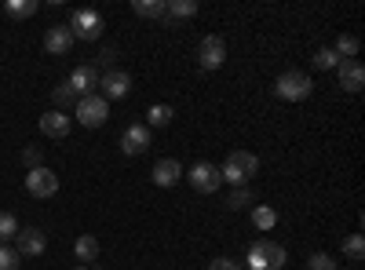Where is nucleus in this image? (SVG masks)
Listing matches in <instances>:
<instances>
[{
    "mask_svg": "<svg viewBox=\"0 0 365 270\" xmlns=\"http://www.w3.org/2000/svg\"><path fill=\"white\" fill-rule=\"evenodd\" d=\"M256 172H259V157L249 154V150H234V154L227 157V165L220 168V175L227 179V183H234V187H245Z\"/></svg>",
    "mask_w": 365,
    "mask_h": 270,
    "instance_id": "f257e3e1",
    "label": "nucleus"
},
{
    "mask_svg": "<svg viewBox=\"0 0 365 270\" xmlns=\"http://www.w3.org/2000/svg\"><path fill=\"white\" fill-rule=\"evenodd\" d=\"M311 92H314V84H311V77L303 70H289V73L278 77V84H274V95L285 99V103H303Z\"/></svg>",
    "mask_w": 365,
    "mask_h": 270,
    "instance_id": "f03ea898",
    "label": "nucleus"
},
{
    "mask_svg": "<svg viewBox=\"0 0 365 270\" xmlns=\"http://www.w3.org/2000/svg\"><path fill=\"white\" fill-rule=\"evenodd\" d=\"M245 263H249V270H282L289 263V256H285V249L278 242H256L249 249Z\"/></svg>",
    "mask_w": 365,
    "mask_h": 270,
    "instance_id": "7ed1b4c3",
    "label": "nucleus"
},
{
    "mask_svg": "<svg viewBox=\"0 0 365 270\" xmlns=\"http://www.w3.org/2000/svg\"><path fill=\"white\" fill-rule=\"evenodd\" d=\"M103 29H106L103 15L91 11V8H81V11H73V19H70V33L81 37V41H99Z\"/></svg>",
    "mask_w": 365,
    "mask_h": 270,
    "instance_id": "20e7f679",
    "label": "nucleus"
},
{
    "mask_svg": "<svg viewBox=\"0 0 365 270\" xmlns=\"http://www.w3.org/2000/svg\"><path fill=\"white\" fill-rule=\"evenodd\" d=\"M106 117H110V103H106L103 95H84V99H77V121H81L84 128L106 125Z\"/></svg>",
    "mask_w": 365,
    "mask_h": 270,
    "instance_id": "39448f33",
    "label": "nucleus"
},
{
    "mask_svg": "<svg viewBox=\"0 0 365 270\" xmlns=\"http://www.w3.org/2000/svg\"><path fill=\"white\" fill-rule=\"evenodd\" d=\"M227 63V41L216 37V33H208L201 44H197V66L201 70H220Z\"/></svg>",
    "mask_w": 365,
    "mask_h": 270,
    "instance_id": "423d86ee",
    "label": "nucleus"
},
{
    "mask_svg": "<svg viewBox=\"0 0 365 270\" xmlns=\"http://www.w3.org/2000/svg\"><path fill=\"white\" fill-rule=\"evenodd\" d=\"M187 179H190V187H194L197 194H216V190L223 187V175H220V168H216V165H208V161L194 165Z\"/></svg>",
    "mask_w": 365,
    "mask_h": 270,
    "instance_id": "0eeeda50",
    "label": "nucleus"
},
{
    "mask_svg": "<svg viewBox=\"0 0 365 270\" xmlns=\"http://www.w3.org/2000/svg\"><path fill=\"white\" fill-rule=\"evenodd\" d=\"M44 249H48L44 230H37V227H19V234H15V252H19V256H44Z\"/></svg>",
    "mask_w": 365,
    "mask_h": 270,
    "instance_id": "6e6552de",
    "label": "nucleus"
},
{
    "mask_svg": "<svg viewBox=\"0 0 365 270\" xmlns=\"http://www.w3.org/2000/svg\"><path fill=\"white\" fill-rule=\"evenodd\" d=\"M99 88H103V99H106V103H110V99H125L128 88H132V73H125V70H106V73L99 77Z\"/></svg>",
    "mask_w": 365,
    "mask_h": 270,
    "instance_id": "1a4fd4ad",
    "label": "nucleus"
},
{
    "mask_svg": "<svg viewBox=\"0 0 365 270\" xmlns=\"http://www.w3.org/2000/svg\"><path fill=\"white\" fill-rule=\"evenodd\" d=\"M26 190L34 194V197H55V190H58V175L51 172V168H34L26 175Z\"/></svg>",
    "mask_w": 365,
    "mask_h": 270,
    "instance_id": "9d476101",
    "label": "nucleus"
},
{
    "mask_svg": "<svg viewBox=\"0 0 365 270\" xmlns=\"http://www.w3.org/2000/svg\"><path fill=\"white\" fill-rule=\"evenodd\" d=\"M120 150H125L128 157H139L150 150V128L146 125H128L125 135H120Z\"/></svg>",
    "mask_w": 365,
    "mask_h": 270,
    "instance_id": "9b49d317",
    "label": "nucleus"
},
{
    "mask_svg": "<svg viewBox=\"0 0 365 270\" xmlns=\"http://www.w3.org/2000/svg\"><path fill=\"white\" fill-rule=\"evenodd\" d=\"M340 88L344 92H361V84H365V66L358 63V58H340Z\"/></svg>",
    "mask_w": 365,
    "mask_h": 270,
    "instance_id": "f8f14e48",
    "label": "nucleus"
},
{
    "mask_svg": "<svg viewBox=\"0 0 365 270\" xmlns=\"http://www.w3.org/2000/svg\"><path fill=\"white\" fill-rule=\"evenodd\" d=\"M70 88L77 92V99L96 95V88H99V70H96V66H77V70L70 73Z\"/></svg>",
    "mask_w": 365,
    "mask_h": 270,
    "instance_id": "ddd939ff",
    "label": "nucleus"
},
{
    "mask_svg": "<svg viewBox=\"0 0 365 270\" xmlns=\"http://www.w3.org/2000/svg\"><path fill=\"white\" fill-rule=\"evenodd\" d=\"M70 48H73L70 26H51L48 33H44V51H48V55H66Z\"/></svg>",
    "mask_w": 365,
    "mask_h": 270,
    "instance_id": "4468645a",
    "label": "nucleus"
},
{
    "mask_svg": "<svg viewBox=\"0 0 365 270\" xmlns=\"http://www.w3.org/2000/svg\"><path fill=\"white\" fill-rule=\"evenodd\" d=\"M41 132H44V135H51V139L70 135V117H66L63 110H48V113L41 117Z\"/></svg>",
    "mask_w": 365,
    "mask_h": 270,
    "instance_id": "2eb2a0df",
    "label": "nucleus"
},
{
    "mask_svg": "<svg viewBox=\"0 0 365 270\" xmlns=\"http://www.w3.org/2000/svg\"><path fill=\"white\" fill-rule=\"evenodd\" d=\"M179 175H182V168H179L175 157H161V161L154 165V183H158V187H175Z\"/></svg>",
    "mask_w": 365,
    "mask_h": 270,
    "instance_id": "dca6fc26",
    "label": "nucleus"
},
{
    "mask_svg": "<svg viewBox=\"0 0 365 270\" xmlns=\"http://www.w3.org/2000/svg\"><path fill=\"white\" fill-rule=\"evenodd\" d=\"M197 15V4L194 0H165V22H182V19H190Z\"/></svg>",
    "mask_w": 365,
    "mask_h": 270,
    "instance_id": "f3484780",
    "label": "nucleus"
},
{
    "mask_svg": "<svg viewBox=\"0 0 365 270\" xmlns=\"http://www.w3.org/2000/svg\"><path fill=\"white\" fill-rule=\"evenodd\" d=\"M73 252H77L81 263H96V259H99V242H96L91 234H81L77 242H73Z\"/></svg>",
    "mask_w": 365,
    "mask_h": 270,
    "instance_id": "a211bd4d",
    "label": "nucleus"
},
{
    "mask_svg": "<svg viewBox=\"0 0 365 270\" xmlns=\"http://www.w3.org/2000/svg\"><path fill=\"white\" fill-rule=\"evenodd\" d=\"M51 103H55V110H70V106H77V92L70 88V81H63V84H55V92H51Z\"/></svg>",
    "mask_w": 365,
    "mask_h": 270,
    "instance_id": "6ab92c4d",
    "label": "nucleus"
},
{
    "mask_svg": "<svg viewBox=\"0 0 365 270\" xmlns=\"http://www.w3.org/2000/svg\"><path fill=\"white\" fill-rule=\"evenodd\" d=\"M132 11L139 19H165V0H135Z\"/></svg>",
    "mask_w": 365,
    "mask_h": 270,
    "instance_id": "aec40b11",
    "label": "nucleus"
},
{
    "mask_svg": "<svg viewBox=\"0 0 365 270\" xmlns=\"http://www.w3.org/2000/svg\"><path fill=\"white\" fill-rule=\"evenodd\" d=\"M37 0H8L4 4V11L11 15V19H29V15H37Z\"/></svg>",
    "mask_w": 365,
    "mask_h": 270,
    "instance_id": "412c9836",
    "label": "nucleus"
},
{
    "mask_svg": "<svg viewBox=\"0 0 365 270\" xmlns=\"http://www.w3.org/2000/svg\"><path fill=\"white\" fill-rule=\"evenodd\" d=\"M252 223H256L259 230H274V223H278V212H274L270 204H256V208H252Z\"/></svg>",
    "mask_w": 365,
    "mask_h": 270,
    "instance_id": "4be33fe9",
    "label": "nucleus"
},
{
    "mask_svg": "<svg viewBox=\"0 0 365 270\" xmlns=\"http://www.w3.org/2000/svg\"><path fill=\"white\" fill-rule=\"evenodd\" d=\"M172 117H175V113H172V106L158 103V106H150V113H146V121H150L146 128H165V125L172 121Z\"/></svg>",
    "mask_w": 365,
    "mask_h": 270,
    "instance_id": "5701e85b",
    "label": "nucleus"
},
{
    "mask_svg": "<svg viewBox=\"0 0 365 270\" xmlns=\"http://www.w3.org/2000/svg\"><path fill=\"white\" fill-rule=\"evenodd\" d=\"M249 204H252V190H249V187H234V194L227 197L230 212H241V208H249Z\"/></svg>",
    "mask_w": 365,
    "mask_h": 270,
    "instance_id": "b1692460",
    "label": "nucleus"
},
{
    "mask_svg": "<svg viewBox=\"0 0 365 270\" xmlns=\"http://www.w3.org/2000/svg\"><path fill=\"white\" fill-rule=\"evenodd\" d=\"M15 234H19V219L11 212H0V245L15 242Z\"/></svg>",
    "mask_w": 365,
    "mask_h": 270,
    "instance_id": "393cba45",
    "label": "nucleus"
},
{
    "mask_svg": "<svg viewBox=\"0 0 365 270\" xmlns=\"http://www.w3.org/2000/svg\"><path fill=\"white\" fill-rule=\"evenodd\" d=\"M344 252H347V259L361 263V259H365V237H361V234H351L347 242H344Z\"/></svg>",
    "mask_w": 365,
    "mask_h": 270,
    "instance_id": "a878e982",
    "label": "nucleus"
},
{
    "mask_svg": "<svg viewBox=\"0 0 365 270\" xmlns=\"http://www.w3.org/2000/svg\"><path fill=\"white\" fill-rule=\"evenodd\" d=\"M314 66L318 70H336L340 66V55L332 51V48H322V51H314Z\"/></svg>",
    "mask_w": 365,
    "mask_h": 270,
    "instance_id": "bb28decb",
    "label": "nucleus"
},
{
    "mask_svg": "<svg viewBox=\"0 0 365 270\" xmlns=\"http://www.w3.org/2000/svg\"><path fill=\"white\" fill-rule=\"evenodd\" d=\"M19 266H22V256L11 245H0V270H19Z\"/></svg>",
    "mask_w": 365,
    "mask_h": 270,
    "instance_id": "cd10ccee",
    "label": "nucleus"
},
{
    "mask_svg": "<svg viewBox=\"0 0 365 270\" xmlns=\"http://www.w3.org/2000/svg\"><path fill=\"white\" fill-rule=\"evenodd\" d=\"M332 51H336L340 58H354V55H358V37H351V33H347V37H340Z\"/></svg>",
    "mask_w": 365,
    "mask_h": 270,
    "instance_id": "c85d7f7f",
    "label": "nucleus"
},
{
    "mask_svg": "<svg viewBox=\"0 0 365 270\" xmlns=\"http://www.w3.org/2000/svg\"><path fill=\"white\" fill-rule=\"evenodd\" d=\"M22 165H26L29 172H34V168H44V154H41L37 146H26V150H22Z\"/></svg>",
    "mask_w": 365,
    "mask_h": 270,
    "instance_id": "c756f323",
    "label": "nucleus"
},
{
    "mask_svg": "<svg viewBox=\"0 0 365 270\" xmlns=\"http://www.w3.org/2000/svg\"><path fill=\"white\" fill-rule=\"evenodd\" d=\"M311 270H336V259H332L329 252H314L311 256Z\"/></svg>",
    "mask_w": 365,
    "mask_h": 270,
    "instance_id": "7c9ffc66",
    "label": "nucleus"
},
{
    "mask_svg": "<svg viewBox=\"0 0 365 270\" xmlns=\"http://www.w3.org/2000/svg\"><path fill=\"white\" fill-rule=\"evenodd\" d=\"M208 270H241V263L230 259V256H220V259H212V263H208Z\"/></svg>",
    "mask_w": 365,
    "mask_h": 270,
    "instance_id": "2f4dec72",
    "label": "nucleus"
},
{
    "mask_svg": "<svg viewBox=\"0 0 365 270\" xmlns=\"http://www.w3.org/2000/svg\"><path fill=\"white\" fill-rule=\"evenodd\" d=\"M113 58H117V51H113V48H103V51H99V66H106V70H110Z\"/></svg>",
    "mask_w": 365,
    "mask_h": 270,
    "instance_id": "473e14b6",
    "label": "nucleus"
},
{
    "mask_svg": "<svg viewBox=\"0 0 365 270\" xmlns=\"http://www.w3.org/2000/svg\"><path fill=\"white\" fill-rule=\"evenodd\" d=\"M77 270H88V266H77Z\"/></svg>",
    "mask_w": 365,
    "mask_h": 270,
    "instance_id": "72a5a7b5",
    "label": "nucleus"
}]
</instances>
